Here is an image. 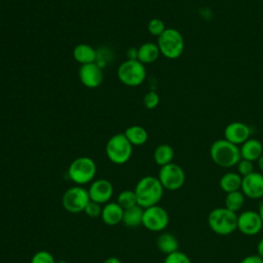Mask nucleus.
Returning a JSON list of instances; mask_svg holds the SVG:
<instances>
[{"label":"nucleus","mask_w":263,"mask_h":263,"mask_svg":"<svg viewBox=\"0 0 263 263\" xmlns=\"http://www.w3.org/2000/svg\"><path fill=\"white\" fill-rule=\"evenodd\" d=\"M170 222L168 213L160 205H152L144 209L142 225L152 232H160L164 230Z\"/></svg>","instance_id":"nucleus-10"},{"label":"nucleus","mask_w":263,"mask_h":263,"mask_svg":"<svg viewBox=\"0 0 263 263\" xmlns=\"http://www.w3.org/2000/svg\"><path fill=\"white\" fill-rule=\"evenodd\" d=\"M251 133V127L247 123L233 121L227 124L224 128V139L238 146L250 139Z\"/></svg>","instance_id":"nucleus-15"},{"label":"nucleus","mask_w":263,"mask_h":263,"mask_svg":"<svg viewBox=\"0 0 263 263\" xmlns=\"http://www.w3.org/2000/svg\"><path fill=\"white\" fill-rule=\"evenodd\" d=\"M123 209L115 201H109L102 209V221L108 226H115L122 222Z\"/></svg>","instance_id":"nucleus-16"},{"label":"nucleus","mask_w":263,"mask_h":263,"mask_svg":"<svg viewBox=\"0 0 263 263\" xmlns=\"http://www.w3.org/2000/svg\"><path fill=\"white\" fill-rule=\"evenodd\" d=\"M144 209L140 205H135L133 208L126 209L123 211L122 223L127 227H137L142 225Z\"/></svg>","instance_id":"nucleus-24"},{"label":"nucleus","mask_w":263,"mask_h":263,"mask_svg":"<svg viewBox=\"0 0 263 263\" xmlns=\"http://www.w3.org/2000/svg\"><path fill=\"white\" fill-rule=\"evenodd\" d=\"M106 155L114 164H124L133 154V145L126 139L124 134L112 136L106 144Z\"/></svg>","instance_id":"nucleus-6"},{"label":"nucleus","mask_w":263,"mask_h":263,"mask_svg":"<svg viewBox=\"0 0 263 263\" xmlns=\"http://www.w3.org/2000/svg\"><path fill=\"white\" fill-rule=\"evenodd\" d=\"M258 213H259L260 218H261L262 223H263V202H262V203H261V205L259 206V211H258Z\"/></svg>","instance_id":"nucleus-38"},{"label":"nucleus","mask_w":263,"mask_h":263,"mask_svg":"<svg viewBox=\"0 0 263 263\" xmlns=\"http://www.w3.org/2000/svg\"><path fill=\"white\" fill-rule=\"evenodd\" d=\"M240 189L248 198L259 199L263 197V174L253 172L252 174L242 177Z\"/></svg>","instance_id":"nucleus-13"},{"label":"nucleus","mask_w":263,"mask_h":263,"mask_svg":"<svg viewBox=\"0 0 263 263\" xmlns=\"http://www.w3.org/2000/svg\"><path fill=\"white\" fill-rule=\"evenodd\" d=\"M241 181H242V177L238 173L229 172L224 174L221 177L219 181V185L224 192L229 193V192L239 190L241 187Z\"/></svg>","instance_id":"nucleus-21"},{"label":"nucleus","mask_w":263,"mask_h":263,"mask_svg":"<svg viewBox=\"0 0 263 263\" xmlns=\"http://www.w3.org/2000/svg\"><path fill=\"white\" fill-rule=\"evenodd\" d=\"M102 209H103L102 204L89 200V202L87 203V205H86L85 209H84V213H85L88 217L98 218V217H101Z\"/></svg>","instance_id":"nucleus-32"},{"label":"nucleus","mask_w":263,"mask_h":263,"mask_svg":"<svg viewBox=\"0 0 263 263\" xmlns=\"http://www.w3.org/2000/svg\"><path fill=\"white\" fill-rule=\"evenodd\" d=\"M208 224L213 232L229 235L237 230V214L227 208H216L208 216Z\"/></svg>","instance_id":"nucleus-3"},{"label":"nucleus","mask_w":263,"mask_h":263,"mask_svg":"<svg viewBox=\"0 0 263 263\" xmlns=\"http://www.w3.org/2000/svg\"><path fill=\"white\" fill-rule=\"evenodd\" d=\"M157 46L160 54L170 60L180 58L185 48V41L181 32L175 28H166L165 31L157 37Z\"/></svg>","instance_id":"nucleus-4"},{"label":"nucleus","mask_w":263,"mask_h":263,"mask_svg":"<svg viewBox=\"0 0 263 263\" xmlns=\"http://www.w3.org/2000/svg\"><path fill=\"white\" fill-rule=\"evenodd\" d=\"M242 159L257 161L263 155V145L257 139H249L239 147Z\"/></svg>","instance_id":"nucleus-17"},{"label":"nucleus","mask_w":263,"mask_h":263,"mask_svg":"<svg viewBox=\"0 0 263 263\" xmlns=\"http://www.w3.org/2000/svg\"><path fill=\"white\" fill-rule=\"evenodd\" d=\"M67 174L75 185L83 186L93 181L97 174V164L92 158L80 156L70 163Z\"/></svg>","instance_id":"nucleus-5"},{"label":"nucleus","mask_w":263,"mask_h":263,"mask_svg":"<svg viewBox=\"0 0 263 263\" xmlns=\"http://www.w3.org/2000/svg\"><path fill=\"white\" fill-rule=\"evenodd\" d=\"M156 246L160 252L165 255L179 251V241L177 237L170 232H162L156 240Z\"/></svg>","instance_id":"nucleus-20"},{"label":"nucleus","mask_w":263,"mask_h":263,"mask_svg":"<svg viewBox=\"0 0 263 263\" xmlns=\"http://www.w3.org/2000/svg\"><path fill=\"white\" fill-rule=\"evenodd\" d=\"M127 60H137L138 59V49L136 48H129L126 52Z\"/></svg>","instance_id":"nucleus-34"},{"label":"nucleus","mask_w":263,"mask_h":263,"mask_svg":"<svg viewBox=\"0 0 263 263\" xmlns=\"http://www.w3.org/2000/svg\"><path fill=\"white\" fill-rule=\"evenodd\" d=\"M116 202L123 209H129L138 204L137 196L134 190H123L121 191L116 199Z\"/></svg>","instance_id":"nucleus-26"},{"label":"nucleus","mask_w":263,"mask_h":263,"mask_svg":"<svg viewBox=\"0 0 263 263\" xmlns=\"http://www.w3.org/2000/svg\"><path fill=\"white\" fill-rule=\"evenodd\" d=\"M257 255L263 259V238H261L257 245Z\"/></svg>","instance_id":"nucleus-35"},{"label":"nucleus","mask_w":263,"mask_h":263,"mask_svg":"<svg viewBox=\"0 0 263 263\" xmlns=\"http://www.w3.org/2000/svg\"><path fill=\"white\" fill-rule=\"evenodd\" d=\"M73 58L80 65L96 63L97 50L89 44L80 43L74 47Z\"/></svg>","instance_id":"nucleus-18"},{"label":"nucleus","mask_w":263,"mask_h":263,"mask_svg":"<svg viewBox=\"0 0 263 263\" xmlns=\"http://www.w3.org/2000/svg\"><path fill=\"white\" fill-rule=\"evenodd\" d=\"M257 162H258V166H259V168H260V171L261 172H263V155L257 160Z\"/></svg>","instance_id":"nucleus-37"},{"label":"nucleus","mask_w":263,"mask_h":263,"mask_svg":"<svg viewBox=\"0 0 263 263\" xmlns=\"http://www.w3.org/2000/svg\"><path fill=\"white\" fill-rule=\"evenodd\" d=\"M89 200L90 198L87 189L82 186L75 185L65 191L62 197V204L67 212L78 214L84 212Z\"/></svg>","instance_id":"nucleus-8"},{"label":"nucleus","mask_w":263,"mask_h":263,"mask_svg":"<svg viewBox=\"0 0 263 263\" xmlns=\"http://www.w3.org/2000/svg\"><path fill=\"white\" fill-rule=\"evenodd\" d=\"M245 199H246V196L240 190L226 193L225 208H227L228 210L234 213H237L242 208L245 203Z\"/></svg>","instance_id":"nucleus-25"},{"label":"nucleus","mask_w":263,"mask_h":263,"mask_svg":"<svg viewBox=\"0 0 263 263\" xmlns=\"http://www.w3.org/2000/svg\"><path fill=\"white\" fill-rule=\"evenodd\" d=\"M78 76L80 82L87 88H96L103 82V71L97 63L81 65Z\"/></svg>","instance_id":"nucleus-14"},{"label":"nucleus","mask_w":263,"mask_h":263,"mask_svg":"<svg viewBox=\"0 0 263 263\" xmlns=\"http://www.w3.org/2000/svg\"><path fill=\"white\" fill-rule=\"evenodd\" d=\"M163 263H191L190 258L183 252L176 251L165 256Z\"/></svg>","instance_id":"nucleus-29"},{"label":"nucleus","mask_w":263,"mask_h":263,"mask_svg":"<svg viewBox=\"0 0 263 263\" xmlns=\"http://www.w3.org/2000/svg\"><path fill=\"white\" fill-rule=\"evenodd\" d=\"M123 134L133 146H142L148 140V133L141 125H130Z\"/></svg>","instance_id":"nucleus-22"},{"label":"nucleus","mask_w":263,"mask_h":263,"mask_svg":"<svg viewBox=\"0 0 263 263\" xmlns=\"http://www.w3.org/2000/svg\"><path fill=\"white\" fill-rule=\"evenodd\" d=\"M240 263H263V259L258 255H249L245 257Z\"/></svg>","instance_id":"nucleus-33"},{"label":"nucleus","mask_w":263,"mask_h":263,"mask_svg":"<svg viewBox=\"0 0 263 263\" xmlns=\"http://www.w3.org/2000/svg\"><path fill=\"white\" fill-rule=\"evenodd\" d=\"M103 263H122L121 260L117 257H109Z\"/></svg>","instance_id":"nucleus-36"},{"label":"nucleus","mask_w":263,"mask_h":263,"mask_svg":"<svg viewBox=\"0 0 263 263\" xmlns=\"http://www.w3.org/2000/svg\"><path fill=\"white\" fill-rule=\"evenodd\" d=\"M205 263H214V262H205Z\"/></svg>","instance_id":"nucleus-40"},{"label":"nucleus","mask_w":263,"mask_h":263,"mask_svg":"<svg viewBox=\"0 0 263 263\" xmlns=\"http://www.w3.org/2000/svg\"><path fill=\"white\" fill-rule=\"evenodd\" d=\"M160 55L159 48L154 42H145L138 48V61L142 64H152Z\"/></svg>","instance_id":"nucleus-19"},{"label":"nucleus","mask_w":263,"mask_h":263,"mask_svg":"<svg viewBox=\"0 0 263 263\" xmlns=\"http://www.w3.org/2000/svg\"><path fill=\"white\" fill-rule=\"evenodd\" d=\"M157 178L164 189L176 191L183 187L186 176L183 168L179 164L171 162L160 166Z\"/></svg>","instance_id":"nucleus-9"},{"label":"nucleus","mask_w":263,"mask_h":263,"mask_svg":"<svg viewBox=\"0 0 263 263\" xmlns=\"http://www.w3.org/2000/svg\"><path fill=\"white\" fill-rule=\"evenodd\" d=\"M175 152L171 145L168 144H160L158 145L153 152V159L155 163L159 166H163L173 162Z\"/></svg>","instance_id":"nucleus-23"},{"label":"nucleus","mask_w":263,"mask_h":263,"mask_svg":"<svg viewBox=\"0 0 263 263\" xmlns=\"http://www.w3.org/2000/svg\"><path fill=\"white\" fill-rule=\"evenodd\" d=\"M145 65L138 60H126L122 62L117 69V77L119 81L130 87L141 85L146 79Z\"/></svg>","instance_id":"nucleus-7"},{"label":"nucleus","mask_w":263,"mask_h":263,"mask_svg":"<svg viewBox=\"0 0 263 263\" xmlns=\"http://www.w3.org/2000/svg\"><path fill=\"white\" fill-rule=\"evenodd\" d=\"M237 166V173L241 176V177H246L250 174H252L254 171V164L253 161L247 160V159H240L238 161V163L236 164Z\"/></svg>","instance_id":"nucleus-31"},{"label":"nucleus","mask_w":263,"mask_h":263,"mask_svg":"<svg viewBox=\"0 0 263 263\" xmlns=\"http://www.w3.org/2000/svg\"><path fill=\"white\" fill-rule=\"evenodd\" d=\"M164 188L157 177L145 176L141 178L135 186L138 205L143 209L158 204L163 195Z\"/></svg>","instance_id":"nucleus-1"},{"label":"nucleus","mask_w":263,"mask_h":263,"mask_svg":"<svg viewBox=\"0 0 263 263\" xmlns=\"http://www.w3.org/2000/svg\"><path fill=\"white\" fill-rule=\"evenodd\" d=\"M88 195L91 201L98 202L100 204H106L110 201L114 189L112 183L107 179H98L90 183L87 189Z\"/></svg>","instance_id":"nucleus-12"},{"label":"nucleus","mask_w":263,"mask_h":263,"mask_svg":"<svg viewBox=\"0 0 263 263\" xmlns=\"http://www.w3.org/2000/svg\"><path fill=\"white\" fill-rule=\"evenodd\" d=\"M159 96H158V93L156 92V91H154V90H150V91H148L145 96H144V98H143V104H144V106L147 108V109H154V108H156L157 106H158V104H159Z\"/></svg>","instance_id":"nucleus-30"},{"label":"nucleus","mask_w":263,"mask_h":263,"mask_svg":"<svg viewBox=\"0 0 263 263\" xmlns=\"http://www.w3.org/2000/svg\"><path fill=\"white\" fill-rule=\"evenodd\" d=\"M147 29H148V32H149L151 35L156 36V37H159V36L165 31L166 27H165V24L163 23L162 20L157 18V17H154V18H151V20L148 22Z\"/></svg>","instance_id":"nucleus-27"},{"label":"nucleus","mask_w":263,"mask_h":263,"mask_svg":"<svg viewBox=\"0 0 263 263\" xmlns=\"http://www.w3.org/2000/svg\"><path fill=\"white\" fill-rule=\"evenodd\" d=\"M263 228V223L258 212L248 210L237 215V230L245 235H256Z\"/></svg>","instance_id":"nucleus-11"},{"label":"nucleus","mask_w":263,"mask_h":263,"mask_svg":"<svg viewBox=\"0 0 263 263\" xmlns=\"http://www.w3.org/2000/svg\"><path fill=\"white\" fill-rule=\"evenodd\" d=\"M55 263H69V262L66 261V260H59V261H57Z\"/></svg>","instance_id":"nucleus-39"},{"label":"nucleus","mask_w":263,"mask_h":263,"mask_svg":"<svg viewBox=\"0 0 263 263\" xmlns=\"http://www.w3.org/2000/svg\"><path fill=\"white\" fill-rule=\"evenodd\" d=\"M55 259L51 253L48 251H38L32 258L30 263H55Z\"/></svg>","instance_id":"nucleus-28"},{"label":"nucleus","mask_w":263,"mask_h":263,"mask_svg":"<svg viewBox=\"0 0 263 263\" xmlns=\"http://www.w3.org/2000/svg\"><path fill=\"white\" fill-rule=\"evenodd\" d=\"M211 159L221 167H231L241 159L239 147L226 139L216 140L210 147Z\"/></svg>","instance_id":"nucleus-2"}]
</instances>
